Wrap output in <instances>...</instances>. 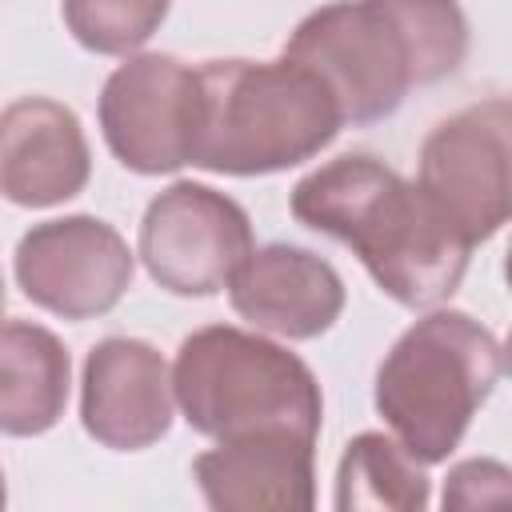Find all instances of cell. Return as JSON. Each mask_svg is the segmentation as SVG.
Returning a JSON list of instances; mask_svg holds the SVG:
<instances>
[{
    "mask_svg": "<svg viewBox=\"0 0 512 512\" xmlns=\"http://www.w3.org/2000/svg\"><path fill=\"white\" fill-rule=\"evenodd\" d=\"M292 216L348 244L404 308L448 300L468 272V236L420 188L368 152L336 156L292 188Z\"/></svg>",
    "mask_w": 512,
    "mask_h": 512,
    "instance_id": "6da1fadb",
    "label": "cell"
},
{
    "mask_svg": "<svg viewBox=\"0 0 512 512\" xmlns=\"http://www.w3.org/2000/svg\"><path fill=\"white\" fill-rule=\"evenodd\" d=\"M196 136L188 164L220 176L296 168L340 132L332 92L292 60H208L196 68Z\"/></svg>",
    "mask_w": 512,
    "mask_h": 512,
    "instance_id": "7a4b0ae2",
    "label": "cell"
},
{
    "mask_svg": "<svg viewBox=\"0 0 512 512\" xmlns=\"http://www.w3.org/2000/svg\"><path fill=\"white\" fill-rule=\"evenodd\" d=\"M500 376V340L468 312L436 308L384 352L372 400L412 460L440 464L456 452Z\"/></svg>",
    "mask_w": 512,
    "mask_h": 512,
    "instance_id": "3957f363",
    "label": "cell"
},
{
    "mask_svg": "<svg viewBox=\"0 0 512 512\" xmlns=\"http://www.w3.org/2000/svg\"><path fill=\"white\" fill-rule=\"evenodd\" d=\"M172 396L184 420L212 440L292 432L316 444L324 420L312 368L284 344L232 324H208L180 340Z\"/></svg>",
    "mask_w": 512,
    "mask_h": 512,
    "instance_id": "277c9868",
    "label": "cell"
},
{
    "mask_svg": "<svg viewBox=\"0 0 512 512\" xmlns=\"http://www.w3.org/2000/svg\"><path fill=\"white\" fill-rule=\"evenodd\" d=\"M284 60L308 68L336 100L344 124L392 116L416 84V64L384 0H332L308 12L284 44Z\"/></svg>",
    "mask_w": 512,
    "mask_h": 512,
    "instance_id": "5b68a950",
    "label": "cell"
},
{
    "mask_svg": "<svg viewBox=\"0 0 512 512\" xmlns=\"http://www.w3.org/2000/svg\"><path fill=\"white\" fill-rule=\"evenodd\" d=\"M252 248L248 212L208 184L176 180L140 220V260L172 296H216Z\"/></svg>",
    "mask_w": 512,
    "mask_h": 512,
    "instance_id": "8992f818",
    "label": "cell"
},
{
    "mask_svg": "<svg viewBox=\"0 0 512 512\" xmlns=\"http://www.w3.org/2000/svg\"><path fill=\"white\" fill-rule=\"evenodd\" d=\"M508 96H488L440 120L420 144V188L456 220L468 244L492 240L512 212Z\"/></svg>",
    "mask_w": 512,
    "mask_h": 512,
    "instance_id": "52a82bcc",
    "label": "cell"
},
{
    "mask_svg": "<svg viewBox=\"0 0 512 512\" xmlns=\"http://www.w3.org/2000/svg\"><path fill=\"white\" fill-rule=\"evenodd\" d=\"M196 68L164 52L128 56L100 88V132L112 156L140 176L176 172L196 136Z\"/></svg>",
    "mask_w": 512,
    "mask_h": 512,
    "instance_id": "ba28073f",
    "label": "cell"
},
{
    "mask_svg": "<svg viewBox=\"0 0 512 512\" xmlns=\"http://www.w3.org/2000/svg\"><path fill=\"white\" fill-rule=\"evenodd\" d=\"M12 268L24 296L44 312L96 320L124 300L136 256L108 220L76 212L32 224L16 244Z\"/></svg>",
    "mask_w": 512,
    "mask_h": 512,
    "instance_id": "9c48e42d",
    "label": "cell"
},
{
    "mask_svg": "<svg viewBox=\"0 0 512 512\" xmlns=\"http://www.w3.org/2000/svg\"><path fill=\"white\" fill-rule=\"evenodd\" d=\"M172 368L136 336H108L84 356L80 424L112 452H140L172 428Z\"/></svg>",
    "mask_w": 512,
    "mask_h": 512,
    "instance_id": "30bf717a",
    "label": "cell"
},
{
    "mask_svg": "<svg viewBox=\"0 0 512 512\" xmlns=\"http://www.w3.org/2000/svg\"><path fill=\"white\" fill-rule=\"evenodd\" d=\"M92 152L76 112L48 96L0 108V196L20 208H52L84 192Z\"/></svg>",
    "mask_w": 512,
    "mask_h": 512,
    "instance_id": "8fae6325",
    "label": "cell"
},
{
    "mask_svg": "<svg viewBox=\"0 0 512 512\" xmlns=\"http://www.w3.org/2000/svg\"><path fill=\"white\" fill-rule=\"evenodd\" d=\"M228 300L240 320L284 340H316L344 312L340 272L308 248H252L228 280Z\"/></svg>",
    "mask_w": 512,
    "mask_h": 512,
    "instance_id": "7c38bea8",
    "label": "cell"
},
{
    "mask_svg": "<svg viewBox=\"0 0 512 512\" xmlns=\"http://www.w3.org/2000/svg\"><path fill=\"white\" fill-rule=\"evenodd\" d=\"M192 480L216 512H308L316 504L312 440L292 432L232 436L192 460Z\"/></svg>",
    "mask_w": 512,
    "mask_h": 512,
    "instance_id": "4fadbf2b",
    "label": "cell"
},
{
    "mask_svg": "<svg viewBox=\"0 0 512 512\" xmlns=\"http://www.w3.org/2000/svg\"><path fill=\"white\" fill-rule=\"evenodd\" d=\"M72 384V360L44 324H0V432L40 436L60 424Z\"/></svg>",
    "mask_w": 512,
    "mask_h": 512,
    "instance_id": "5bb4252c",
    "label": "cell"
},
{
    "mask_svg": "<svg viewBox=\"0 0 512 512\" xmlns=\"http://www.w3.org/2000/svg\"><path fill=\"white\" fill-rule=\"evenodd\" d=\"M340 512L388 508V512H420L428 504L424 464L404 452L396 436L360 432L344 444L336 468V500Z\"/></svg>",
    "mask_w": 512,
    "mask_h": 512,
    "instance_id": "9a60e30c",
    "label": "cell"
},
{
    "mask_svg": "<svg viewBox=\"0 0 512 512\" xmlns=\"http://www.w3.org/2000/svg\"><path fill=\"white\" fill-rule=\"evenodd\" d=\"M384 8L396 16L408 40L416 84H436L464 64L468 20L456 0H384Z\"/></svg>",
    "mask_w": 512,
    "mask_h": 512,
    "instance_id": "2e32d148",
    "label": "cell"
},
{
    "mask_svg": "<svg viewBox=\"0 0 512 512\" xmlns=\"http://www.w3.org/2000/svg\"><path fill=\"white\" fill-rule=\"evenodd\" d=\"M172 0H60L72 40L96 56L136 52L168 16Z\"/></svg>",
    "mask_w": 512,
    "mask_h": 512,
    "instance_id": "e0dca14e",
    "label": "cell"
},
{
    "mask_svg": "<svg viewBox=\"0 0 512 512\" xmlns=\"http://www.w3.org/2000/svg\"><path fill=\"white\" fill-rule=\"evenodd\" d=\"M508 480L512 476L500 460H460L444 480V508L468 512V508L508 504V496H512Z\"/></svg>",
    "mask_w": 512,
    "mask_h": 512,
    "instance_id": "ac0fdd59",
    "label": "cell"
},
{
    "mask_svg": "<svg viewBox=\"0 0 512 512\" xmlns=\"http://www.w3.org/2000/svg\"><path fill=\"white\" fill-rule=\"evenodd\" d=\"M4 500H8V492H4V472H0V508H4Z\"/></svg>",
    "mask_w": 512,
    "mask_h": 512,
    "instance_id": "d6986e66",
    "label": "cell"
},
{
    "mask_svg": "<svg viewBox=\"0 0 512 512\" xmlns=\"http://www.w3.org/2000/svg\"><path fill=\"white\" fill-rule=\"evenodd\" d=\"M4 300H8V296H4V276H0V312H4Z\"/></svg>",
    "mask_w": 512,
    "mask_h": 512,
    "instance_id": "ffe728a7",
    "label": "cell"
}]
</instances>
